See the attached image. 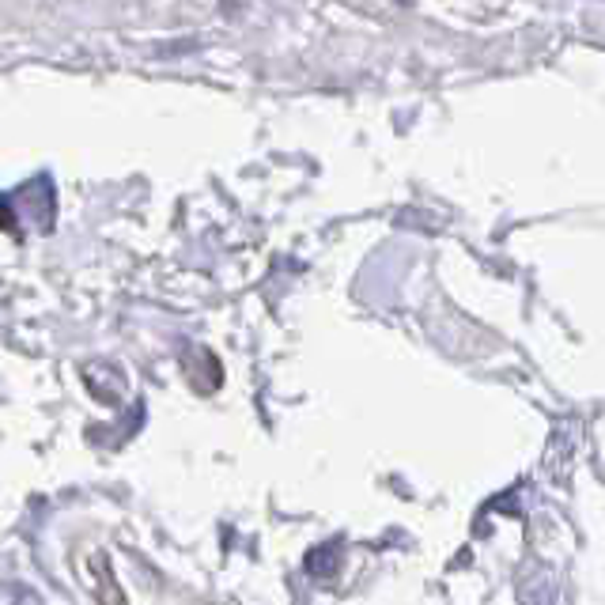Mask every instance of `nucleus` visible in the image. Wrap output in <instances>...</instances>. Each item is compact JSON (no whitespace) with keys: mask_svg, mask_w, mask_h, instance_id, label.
Wrapping results in <instances>:
<instances>
[{"mask_svg":"<svg viewBox=\"0 0 605 605\" xmlns=\"http://www.w3.org/2000/svg\"><path fill=\"white\" fill-rule=\"evenodd\" d=\"M333 564H337V549H333V545H322L318 553L307 556V571H311V575H329Z\"/></svg>","mask_w":605,"mask_h":605,"instance_id":"f257e3e1","label":"nucleus"}]
</instances>
